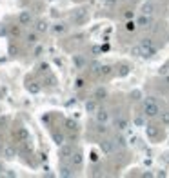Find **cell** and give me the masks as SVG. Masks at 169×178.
Wrapping results in <instances>:
<instances>
[{
    "label": "cell",
    "mask_w": 169,
    "mask_h": 178,
    "mask_svg": "<svg viewBox=\"0 0 169 178\" xmlns=\"http://www.w3.org/2000/svg\"><path fill=\"white\" fill-rule=\"evenodd\" d=\"M65 127H67L69 131H76V122L71 120V118H67V120H65Z\"/></svg>",
    "instance_id": "33"
},
{
    "label": "cell",
    "mask_w": 169,
    "mask_h": 178,
    "mask_svg": "<svg viewBox=\"0 0 169 178\" xmlns=\"http://www.w3.org/2000/svg\"><path fill=\"white\" fill-rule=\"evenodd\" d=\"M73 166H71V164H69V166H65V164H64V166H60V169H58V175H60V176H64V178H71V176H75V171H73Z\"/></svg>",
    "instance_id": "16"
},
{
    "label": "cell",
    "mask_w": 169,
    "mask_h": 178,
    "mask_svg": "<svg viewBox=\"0 0 169 178\" xmlns=\"http://www.w3.org/2000/svg\"><path fill=\"white\" fill-rule=\"evenodd\" d=\"M144 116H146V115H144ZM144 116H137V118H135V126H138V127H144V126H146Z\"/></svg>",
    "instance_id": "35"
},
{
    "label": "cell",
    "mask_w": 169,
    "mask_h": 178,
    "mask_svg": "<svg viewBox=\"0 0 169 178\" xmlns=\"http://www.w3.org/2000/svg\"><path fill=\"white\" fill-rule=\"evenodd\" d=\"M146 135L151 142H158L160 138H162V131H160L158 126H155V124H149L146 126Z\"/></svg>",
    "instance_id": "5"
},
{
    "label": "cell",
    "mask_w": 169,
    "mask_h": 178,
    "mask_svg": "<svg viewBox=\"0 0 169 178\" xmlns=\"http://www.w3.org/2000/svg\"><path fill=\"white\" fill-rule=\"evenodd\" d=\"M100 67H102V64H100V62H96V60H95V62H91V64H89V71H91L93 75H98V73H100Z\"/></svg>",
    "instance_id": "26"
},
{
    "label": "cell",
    "mask_w": 169,
    "mask_h": 178,
    "mask_svg": "<svg viewBox=\"0 0 169 178\" xmlns=\"http://www.w3.org/2000/svg\"><path fill=\"white\" fill-rule=\"evenodd\" d=\"M17 155H18V149H17L15 146H6L4 151H2V156L6 158V160H13Z\"/></svg>",
    "instance_id": "12"
},
{
    "label": "cell",
    "mask_w": 169,
    "mask_h": 178,
    "mask_svg": "<svg viewBox=\"0 0 169 178\" xmlns=\"http://www.w3.org/2000/svg\"><path fill=\"white\" fill-rule=\"evenodd\" d=\"M26 89L31 94H38L42 91V85L38 84V82H29V80H27V82H26Z\"/></svg>",
    "instance_id": "20"
},
{
    "label": "cell",
    "mask_w": 169,
    "mask_h": 178,
    "mask_svg": "<svg viewBox=\"0 0 169 178\" xmlns=\"http://www.w3.org/2000/svg\"><path fill=\"white\" fill-rule=\"evenodd\" d=\"M155 11H157V4L155 2H151V0H147V2H144L142 4V7H140V13L142 15H155Z\"/></svg>",
    "instance_id": "10"
},
{
    "label": "cell",
    "mask_w": 169,
    "mask_h": 178,
    "mask_svg": "<svg viewBox=\"0 0 169 178\" xmlns=\"http://www.w3.org/2000/svg\"><path fill=\"white\" fill-rule=\"evenodd\" d=\"M47 71H49V64H40V65H38V73H47Z\"/></svg>",
    "instance_id": "36"
},
{
    "label": "cell",
    "mask_w": 169,
    "mask_h": 178,
    "mask_svg": "<svg viewBox=\"0 0 169 178\" xmlns=\"http://www.w3.org/2000/svg\"><path fill=\"white\" fill-rule=\"evenodd\" d=\"M133 15H135V13H133V9H127L126 13H124V18H127V20H131V18H133Z\"/></svg>",
    "instance_id": "39"
},
{
    "label": "cell",
    "mask_w": 169,
    "mask_h": 178,
    "mask_svg": "<svg viewBox=\"0 0 169 178\" xmlns=\"http://www.w3.org/2000/svg\"><path fill=\"white\" fill-rule=\"evenodd\" d=\"M26 44L27 46H36L38 44V33L36 31H31L26 35Z\"/></svg>",
    "instance_id": "21"
},
{
    "label": "cell",
    "mask_w": 169,
    "mask_h": 178,
    "mask_svg": "<svg viewBox=\"0 0 169 178\" xmlns=\"http://www.w3.org/2000/svg\"><path fill=\"white\" fill-rule=\"evenodd\" d=\"M133 98L138 100V98H140V91H133Z\"/></svg>",
    "instance_id": "42"
},
{
    "label": "cell",
    "mask_w": 169,
    "mask_h": 178,
    "mask_svg": "<svg viewBox=\"0 0 169 178\" xmlns=\"http://www.w3.org/2000/svg\"><path fill=\"white\" fill-rule=\"evenodd\" d=\"M2 175H4V166L0 164V176H2Z\"/></svg>",
    "instance_id": "44"
},
{
    "label": "cell",
    "mask_w": 169,
    "mask_h": 178,
    "mask_svg": "<svg viewBox=\"0 0 169 178\" xmlns=\"http://www.w3.org/2000/svg\"><path fill=\"white\" fill-rule=\"evenodd\" d=\"M40 53H42V46H38V44H36V47H35V53H33V56H40Z\"/></svg>",
    "instance_id": "40"
},
{
    "label": "cell",
    "mask_w": 169,
    "mask_h": 178,
    "mask_svg": "<svg viewBox=\"0 0 169 178\" xmlns=\"http://www.w3.org/2000/svg\"><path fill=\"white\" fill-rule=\"evenodd\" d=\"M73 64L76 69H84L85 65H87V58H85L84 55H75L73 56Z\"/></svg>",
    "instance_id": "18"
},
{
    "label": "cell",
    "mask_w": 169,
    "mask_h": 178,
    "mask_svg": "<svg viewBox=\"0 0 169 178\" xmlns=\"http://www.w3.org/2000/svg\"><path fill=\"white\" fill-rule=\"evenodd\" d=\"M87 7H76V9L71 11V15H69V18H71V22H75V24H84L85 20H87Z\"/></svg>",
    "instance_id": "3"
},
{
    "label": "cell",
    "mask_w": 169,
    "mask_h": 178,
    "mask_svg": "<svg viewBox=\"0 0 169 178\" xmlns=\"http://www.w3.org/2000/svg\"><path fill=\"white\" fill-rule=\"evenodd\" d=\"M137 24H138V27L147 29V27L153 26V17H151V15H140V17L137 18Z\"/></svg>",
    "instance_id": "11"
},
{
    "label": "cell",
    "mask_w": 169,
    "mask_h": 178,
    "mask_svg": "<svg viewBox=\"0 0 169 178\" xmlns=\"http://www.w3.org/2000/svg\"><path fill=\"white\" fill-rule=\"evenodd\" d=\"M18 22H20V26H29V24L33 22V13L31 11H20Z\"/></svg>",
    "instance_id": "13"
},
{
    "label": "cell",
    "mask_w": 169,
    "mask_h": 178,
    "mask_svg": "<svg viewBox=\"0 0 169 178\" xmlns=\"http://www.w3.org/2000/svg\"><path fill=\"white\" fill-rule=\"evenodd\" d=\"M113 140H115V146H116V149H126L127 142H126V138H124V136H122V135L115 136Z\"/></svg>",
    "instance_id": "24"
},
{
    "label": "cell",
    "mask_w": 169,
    "mask_h": 178,
    "mask_svg": "<svg viewBox=\"0 0 169 178\" xmlns=\"http://www.w3.org/2000/svg\"><path fill=\"white\" fill-rule=\"evenodd\" d=\"M138 27V24L137 22H133V20H127L126 22V31H129V33H133L135 29Z\"/></svg>",
    "instance_id": "30"
},
{
    "label": "cell",
    "mask_w": 169,
    "mask_h": 178,
    "mask_svg": "<svg viewBox=\"0 0 169 178\" xmlns=\"http://www.w3.org/2000/svg\"><path fill=\"white\" fill-rule=\"evenodd\" d=\"M96 111H98V100L93 96L91 100H87V102H85V113H89V115H95Z\"/></svg>",
    "instance_id": "15"
},
{
    "label": "cell",
    "mask_w": 169,
    "mask_h": 178,
    "mask_svg": "<svg viewBox=\"0 0 169 178\" xmlns=\"http://www.w3.org/2000/svg\"><path fill=\"white\" fill-rule=\"evenodd\" d=\"M140 46H142V56L144 58H149V56H153L157 53V46H155L153 38H142Z\"/></svg>",
    "instance_id": "2"
},
{
    "label": "cell",
    "mask_w": 169,
    "mask_h": 178,
    "mask_svg": "<svg viewBox=\"0 0 169 178\" xmlns=\"http://www.w3.org/2000/svg\"><path fill=\"white\" fill-rule=\"evenodd\" d=\"M69 164L73 166V167H82V164H84V155H82V151H75L71 158H69Z\"/></svg>",
    "instance_id": "9"
},
{
    "label": "cell",
    "mask_w": 169,
    "mask_h": 178,
    "mask_svg": "<svg viewBox=\"0 0 169 178\" xmlns=\"http://www.w3.org/2000/svg\"><path fill=\"white\" fill-rule=\"evenodd\" d=\"M9 31H11V35H13V36H18V35H20V27H18V26H13Z\"/></svg>",
    "instance_id": "37"
},
{
    "label": "cell",
    "mask_w": 169,
    "mask_h": 178,
    "mask_svg": "<svg viewBox=\"0 0 169 178\" xmlns=\"http://www.w3.org/2000/svg\"><path fill=\"white\" fill-rule=\"evenodd\" d=\"M96 133L98 135H107L109 133V127H107V124H96Z\"/></svg>",
    "instance_id": "28"
},
{
    "label": "cell",
    "mask_w": 169,
    "mask_h": 178,
    "mask_svg": "<svg viewBox=\"0 0 169 178\" xmlns=\"http://www.w3.org/2000/svg\"><path fill=\"white\" fill-rule=\"evenodd\" d=\"M49 29H51V26L47 24V20H36V24H35V31L38 33V35L47 33Z\"/></svg>",
    "instance_id": "17"
},
{
    "label": "cell",
    "mask_w": 169,
    "mask_h": 178,
    "mask_svg": "<svg viewBox=\"0 0 169 178\" xmlns=\"http://www.w3.org/2000/svg\"><path fill=\"white\" fill-rule=\"evenodd\" d=\"M84 85H85V80L82 78V76H78V78L75 80V89H82Z\"/></svg>",
    "instance_id": "34"
},
{
    "label": "cell",
    "mask_w": 169,
    "mask_h": 178,
    "mask_svg": "<svg viewBox=\"0 0 169 178\" xmlns=\"http://www.w3.org/2000/svg\"><path fill=\"white\" fill-rule=\"evenodd\" d=\"M2 151H4V147H2V146H0V153H2Z\"/></svg>",
    "instance_id": "45"
},
{
    "label": "cell",
    "mask_w": 169,
    "mask_h": 178,
    "mask_svg": "<svg viewBox=\"0 0 169 178\" xmlns=\"http://www.w3.org/2000/svg\"><path fill=\"white\" fill-rule=\"evenodd\" d=\"M142 109H144V115L147 116V118H157V116L160 115V105H158V102H157L153 96H149V98L144 100Z\"/></svg>",
    "instance_id": "1"
},
{
    "label": "cell",
    "mask_w": 169,
    "mask_h": 178,
    "mask_svg": "<svg viewBox=\"0 0 169 178\" xmlns=\"http://www.w3.org/2000/svg\"><path fill=\"white\" fill-rule=\"evenodd\" d=\"M98 147H100V151H102L104 155H113L116 151L115 140H111V138H102V140L98 142Z\"/></svg>",
    "instance_id": "4"
},
{
    "label": "cell",
    "mask_w": 169,
    "mask_h": 178,
    "mask_svg": "<svg viewBox=\"0 0 169 178\" xmlns=\"http://www.w3.org/2000/svg\"><path fill=\"white\" fill-rule=\"evenodd\" d=\"M13 138H15V142H27V140H29V131H27V127H17Z\"/></svg>",
    "instance_id": "8"
},
{
    "label": "cell",
    "mask_w": 169,
    "mask_h": 178,
    "mask_svg": "<svg viewBox=\"0 0 169 178\" xmlns=\"http://www.w3.org/2000/svg\"><path fill=\"white\" fill-rule=\"evenodd\" d=\"M91 51L95 53V55H98V53L102 51V47H98V46H93V49H91Z\"/></svg>",
    "instance_id": "41"
},
{
    "label": "cell",
    "mask_w": 169,
    "mask_h": 178,
    "mask_svg": "<svg viewBox=\"0 0 169 178\" xmlns=\"http://www.w3.org/2000/svg\"><path fill=\"white\" fill-rule=\"evenodd\" d=\"M166 82H167V84H169V76H167V78H166Z\"/></svg>",
    "instance_id": "46"
},
{
    "label": "cell",
    "mask_w": 169,
    "mask_h": 178,
    "mask_svg": "<svg viewBox=\"0 0 169 178\" xmlns=\"http://www.w3.org/2000/svg\"><path fill=\"white\" fill-rule=\"evenodd\" d=\"M111 75H113V67H111V65H102V67H100V73H98V76L107 78V76H111Z\"/></svg>",
    "instance_id": "25"
},
{
    "label": "cell",
    "mask_w": 169,
    "mask_h": 178,
    "mask_svg": "<svg viewBox=\"0 0 169 178\" xmlns=\"http://www.w3.org/2000/svg\"><path fill=\"white\" fill-rule=\"evenodd\" d=\"M160 122L164 124V126H169V109H166V111H160Z\"/></svg>",
    "instance_id": "27"
},
{
    "label": "cell",
    "mask_w": 169,
    "mask_h": 178,
    "mask_svg": "<svg viewBox=\"0 0 169 178\" xmlns=\"http://www.w3.org/2000/svg\"><path fill=\"white\" fill-rule=\"evenodd\" d=\"M51 31L55 35H64V33L67 31V24L65 22H55L53 26H51Z\"/></svg>",
    "instance_id": "19"
},
{
    "label": "cell",
    "mask_w": 169,
    "mask_h": 178,
    "mask_svg": "<svg viewBox=\"0 0 169 178\" xmlns=\"http://www.w3.org/2000/svg\"><path fill=\"white\" fill-rule=\"evenodd\" d=\"M129 69H131V67H129L127 64H122V65L118 67V75H120V76H127V75H129Z\"/></svg>",
    "instance_id": "29"
},
{
    "label": "cell",
    "mask_w": 169,
    "mask_h": 178,
    "mask_svg": "<svg viewBox=\"0 0 169 178\" xmlns=\"http://www.w3.org/2000/svg\"><path fill=\"white\" fill-rule=\"evenodd\" d=\"M91 160H93V162H96V160H98V156H96V153H91Z\"/></svg>",
    "instance_id": "43"
},
{
    "label": "cell",
    "mask_w": 169,
    "mask_h": 178,
    "mask_svg": "<svg viewBox=\"0 0 169 178\" xmlns=\"http://www.w3.org/2000/svg\"><path fill=\"white\" fill-rule=\"evenodd\" d=\"M4 176H7V178H15V176H17V173H15V171H11V169H7V171H4Z\"/></svg>",
    "instance_id": "38"
},
{
    "label": "cell",
    "mask_w": 169,
    "mask_h": 178,
    "mask_svg": "<svg viewBox=\"0 0 169 178\" xmlns=\"http://www.w3.org/2000/svg\"><path fill=\"white\" fill-rule=\"evenodd\" d=\"M93 96H95L96 100H102V98L107 96V89L104 87V85H98V87L95 89V94H93Z\"/></svg>",
    "instance_id": "22"
},
{
    "label": "cell",
    "mask_w": 169,
    "mask_h": 178,
    "mask_svg": "<svg viewBox=\"0 0 169 178\" xmlns=\"http://www.w3.org/2000/svg\"><path fill=\"white\" fill-rule=\"evenodd\" d=\"M109 118H111V113L107 111L106 107H98V111L95 113L96 124H107V122H109Z\"/></svg>",
    "instance_id": "6"
},
{
    "label": "cell",
    "mask_w": 169,
    "mask_h": 178,
    "mask_svg": "<svg viewBox=\"0 0 169 178\" xmlns=\"http://www.w3.org/2000/svg\"><path fill=\"white\" fill-rule=\"evenodd\" d=\"M100 2H102V6H104V7H109V9H111V7H115L116 4H118V0H100Z\"/></svg>",
    "instance_id": "32"
},
{
    "label": "cell",
    "mask_w": 169,
    "mask_h": 178,
    "mask_svg": "<svg viewBox=\"0 0 169 178\" xmlns=\"http://www.w3.org/2000/svg\"><path fill=\"white\" fill-rule=\"evenodd\" d=\"M64 140H65V136H64V133H58V131H53V142L56 144V146L60 147L62 144H65Z\"/></svg>",
    "instance_id": "23"
},
{
    "label": "cell",
    "mask_w": 169,
    "mask_h": 178,
    "mask_svg": "<svg viewBox=\"0 0 169 178\" xmlns=\"http://www.w3.org/2000/svg\"><path fill=\"white\" fill-rule=\"evenodd\" d=\"M131 55H133V56H142V46H140V44L133 46V47H131Z\"/></svg>",
    "instance_id": "31"
},
{
    "label": "cell",
    "mask_w": 169,
    "mask_h": 178,
    "mask_svg": "<svg viewBox=\"0 0 169 178\" xmlns=\"http://www.w3.org/2000/svg\"><path fill=\"white\" fill-rule=\"evenodd\" d=\"M115 127L118 131H127V127H129V120H127L126 116H116L115 118Z\"/></svg>",
    "instance_id": "14"
},
{
    "label": "cell",
    "mask_w": 169,
    "mask_h": 178,
    "mask_svg": "<svg viewBox=\"0 0 169 178\" xmlns=\"http://www.w3.org/2000/svg\"><path fill=\"white\" fill-rule=\"evenodd\" d=\"M73 153H75L73 151V144H62L60 149H58V156H60V160H69Z\"/></svg>",
    "instance_id": "7"
}]
</instances>
